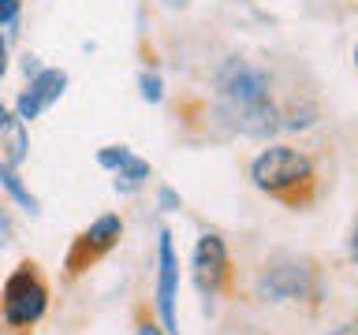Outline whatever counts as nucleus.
<instances>
[{
	"instance_id": "4",
	"label": "nucleus",
	"mask_w": 358,
	"mask_h": 335,
	"mask_svg": "<svg viewBox=\"0 0 358 335\" xmlns=\"http://www.w3.org/2000/svg\"><path fill=\"white\" fill-rule=\"evenodd\" d=\"M157 313H161V328L164 335H179V320H176V295H179V257L172 246V234L161 231L157 242Z\"/></svg>"
},
{
	"instance_id": "7",
	"label": "nucleus",
	"mask_w": 358,
	"mask_h": 335,
	"mask_svg": "<svg viewBox=\"0 0 358 335\" xmlns=\"http://www.w3.org/2000/svg\"><path fill=\"white\" fill-rule=\"evenodd\" d=\"M310 290V272L302 265H280V268H268L257 283V295L265 302H291V298H302Z\"/></svg>"
},
{
	"instance_id": "13",
	"label": "nucleus",
	"mask_w": 358,
	"mask_h": 335,
	"mask_svg": "<svg viewBox=\"0 0 358 335\" xmlns=\"http://www.w3.org/2000/svg\"><path fill=\"white\" fill-rule=\"evenodd\" d=\"M19 19V0H0V27H11Z\"/></svg>"
},
{
	"instance_id": "20",
	"label": "nucleus",
	"mask_w": 358,
	"mask_h": 335,
	"mask_svg": "<svg viewBox=\"0 0 358 335\" xmlns=\"http://www.w3.org/2000/svg\"><path fill=\"white\" fill-rule=\"evenodd\" d=\"M351 257H355V265H358V231H355V239H351Z\"/></svg>"
},
{
	"instance_id": "11",
	"label": "nucleus",
	"mask_w": 358,
	"mask_h": 335,
	"mask_svg": "<svg viewBox=\"0 0 358 335\" xmlns=\"http://www.w3.org/2000/svg\"><path fill=\"white\" fill-rule=\"evenodd\" d=\"M127 156H131L127 145H108V149H101V153H97V164H101V168H108V172H116V168L127 161Z\"/></svg>"
},
{
	"instance_id": "14",
	"label": "nucleus",
	"mask_w": 358,
	"mask_h": 335,
	"mask_svg": "<svg viewBox=\"0 0 358 335\" xmlns=\"http://www.w3.org/2000/svg\"><path fill=\"white\" fill-rule=\"evenodd\" d=\"M157 201H161V209H164V212H176V209H179V194H176L172 186H161V194H157Z\"/></svg>"
},
{
	"instance_id": "15",
	"label": "nucleus",
	"mask_w": 358,
	"mask_h": 335,
	"mask_svg": "<svg viewBox=\"0 0 358 335\" xmlns=\"http://www.w3.org/2000/svg\"><path fill=\"white\" fill-rule=\"evenodd\" d=\"M4 71H8V45L0 38V78H4Z\"/></svg>"
},
{
	"instance_id": "16",
	"label": "nucleus",
	"mask_w": 358,
	"mask_h": 335,
	"mask_svg": "<svg viewBox=\"0 0 358 335\" xmlns=\"http://www.w3.org/2000/svg\"><path fill=\"white\" fill-rule=\"evenodd\" d=\"M138 335H164V328H157V324H142Z\"/></svg>"
},
{
	"instance_id": "21",
	"label": "nucleus",
	"mask_w": 358,
	"mask_h": 335,
	"mask_svg": "<svg viewBox=\"0 0 358 335\" xmlns=\"http://www.w3.org/2000/svg\"><path fill=\"white\" fill-rule=\"evenodd\" d=\"M355 64H358V45H355Z\"/></svg>"
},
{
	"instance_id": "6",
	"label": "nucleus",
	"mask_w": 358,
	"mask_h": 335,
	"mask_svg": "<svg viewBox=\"0 0 358 335\" xmlns=\"http://www.w3.org/2000/svg\"><path fill=\"white\" fill-rule=\"evenodd\" d=\"M64 86H67V75H64V71H56V67H41V71L30 78V86L19 94V100H15L19 123L38 119L41 112L52 105V100L64 97Z\"/></svg>"
},
{
	"instance_id": "1",
	"label": "nucleus",
	"mask_w": 358,
	"mask_h": 335,
	"mask_svg": "<svg viewBox=\"0 0 358 335\" xmlns=\"http://www.w3.org/2000/svg\"><path fill=\"white\" fill-rule=\"evenodd\" d=\"M217 94H220V112L239 134L250 138H268L280 127L276 105L268 97V78L265 71H257L246 60H228L220 67L217 78Z\"/></svg>"
},
{
	"instance_id": "2",
	"label": "nucleus",
	"mask_w": 358,
	"mask_h": 335,
	"mask_svg": "<svg viewBox=\"0 0 358 335\" xmlns=\"http://www.w3.org/2000/svg\"><path fill=\"white\" fill-rule=\"evenodd\" d=\"M45 306H49V290L38 279L30 265H22L19 272L8 276L4 283V298H0V309H4V320L11 328H30L45 317Z\"/></svg>"
},
{
	"instance_id": "10",
	"label": "nucleus",
	"mask_w": 358,
	"mask_h": 335,
	"mask_svg": "<svg viewBox=\"0 0 358 335\" xmlns=\"http://www.w3.org/2000/svg\"><path fill=\"white\" fill-rule=\"evenodd\" d=\"M0 186H4L8 194L15 198V201H19V205L27 209V212H38V198H34L30 190L22 186V179H19V172H15V164H8V161L0 164Z\"/></svg>"
},
{
	"instance_id": "8",
	"label": "nucleus",
	"mask_w": 358,
	"mask_h": 335,
	"mask_svg": "<svg viewBox=\"0 0 358 335\" xmlns=\"http://www.w3.org/2000/svg\"><path fill=\"white\" fill-rule=\"evenodd\" d=\"M120 231H123V220L116 216V212H108V216H97L94 223H90L86 234H83V242H86L94 253H105V250H112V246H116Z\"/></svg>"
},
{
	"instance_id": "18",
	"label": "nucleus",
	"mask_w": 358,
	"mask_h": 335,
	"mask_svg": "<svg viewBox=\"0 0 358 335\" xmlns=\"http://www.w3.org/2000/svg\"><path fill=\"white\" fill-rule=\"evenodd\" d=\"M8 127H11V116H8V108L0 105V131H8Z\"/></svg>"
},
{
	"instance_id": "12",
	"label": "nucleus",
	"mask_w": 358,
	"mask_h": 335,
	"mask_svg": "<svg viewBox=\"0 0 358 335\" xmlns=\"http://www.w3.org/2000/svg\"><path fill=\"white\" fill-rule=\"evenodd\" d=\"M138 86H142V100H150V105H157V100L164 97V89H161V78H157V75H150V71H145V75L138 78Z\"/></svg>"
},
{
	"instance_id": "17",
	"label": "nucleus",
	"mask_w": 358,
	"mask_h": 335,
	"mask_svg": "<svg viewBox=\"0 0 358 335\" xmlns=\"http://www.w3.org/2000/svg\"><path fill=\"white\" fill-rule=\"evenodd\" d=\"M329 335H358V324H343V328H336Z\"/></svg>"
},
{
	"instance_id": "5",
	"label": "nucleus",
	"mask_w": 358,
	"mask_h": 335,
	"mask_svg": "<svg viewBox=\"0 0 358 335\" xmlns=\"http://www.w3.org/2000/svg\"><path fill=\"white\" fill-rule=\"evenodd\" d=\"M190 279L206 298H213L228 279V246L220 234H201L194 253H190Z\"/></svg>"
},
{
	"instance_id": "3",
	"label": "nucleus",
	"mask_w": 358,
	"mask_h": 335,
	"mask_svg": "<svg viewBox=\"0 0 358 335\" xmlns=\"http://www.w3.org/2000/svg\"><path fill=\"white\" fill-rule=\"evenodd\" d=\"M310 175H313L310 156H302L299 149H287V145H268L250 168V179L268 194H284V190L306 183Z\"/></svg>"
},
{
	"instance_id": "19",
	"label": "nucleus",
	"mask_w": 358,
	"mask_h": 335,
	"mask_svg": "<svg viewBox=\"0 0 358 335\" xmlns=\"http://www.w3.org/2000/svg\"><path fill=\"white\" fill-rule=\"evenodd\" d=\"M161 4H164V8H187L190 0H161Z\"/></svg>"
},
{
	"instance_id": "9",
	"label": "nucleus",
	"mask_w": 358,
	"mask_h": 335,
	"mask_svg": "<svg viewBox=\"0 0 358 335\" xmlns=\"http://www.w3.org/2000/svg\"><path fill=\"white\" fill-rule=\"evenodd\" d=\"M145 179H150V164H145L142 156H134V153L116 168V190H120V194H134Z\"/></svg>"
}]
</instances>
